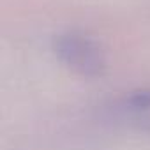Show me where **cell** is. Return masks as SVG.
Segmentation results:
<instances>
[{"label":"cell","mask_w":150,"mask_h":150,"mask_svg":"<svg viewBox=\"0 0 150 150\" xmlns=\"http://www.w3.org/2000/svg\"><path fill=\"white\" fill-rule=\"evenodd\" d=\"M53 51L64 67L81 78H101L108 69L103 44L81 30H65L55 35Z\"/></svg>","instance_id":"6da1fadb"},{"label":"cell","mask_w":150,"mask_h":150,"mask_svg":"<svg viewBox=\"0 0 150 150\" xmlns=\"http://www.w3.org/2000/svg\"><path fill=\"white\" fill-rule=\"evenodd\" d=\"M125 104H127L131 110H136V111L150 110V88H141V90L132 92V94L125 99Z\"/></svg>","instance_id":"7a4b0ae2"}]
</instances>
